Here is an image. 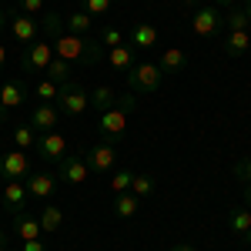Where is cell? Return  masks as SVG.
<instances>
[{"mask_svg": "<svg viewBox=\"0 0 251 251\" xmlns=\"http://www.w3.org/2000/svg\"><path fill=\"white\" fill-rule=\"evenodd\" d=\"M10 34H14V40H20L24 47L27 44H34L37 40V34H40V24L34 17H27V14H10Z\"/></svg>", "mask_w": 251, "mask_h": 251, "instance_id": "obj_11", "label": "cell"}, {"mask_svg": "<svg viewBox=\"0 0 251 251\" xmlns=\"http://www.w3.org/2000/svg\"><path fill=\"white\" fill-rule=\"evenodd\" d=\"M14 228H17V234L24 238V241H34V238H44V231H40V221H37V214H30L27 208L14 214Z\"/></svg>", "mask_w": 251, "mask_h": 251, "instance_id": "obj_14", "label": "cell"}, {"mask_svg": "<svg viewBox=\"0 0 251 251\" xmlns=\"http://www.w3.org/2000/svg\"><path fill=\"white\" fill-rule=\"evenodd\" d=\"M228 225H231L234 234H248V231H251V211H245V208H234V211L228 214Z\"/></svg>", "mask_w": 251, "mask_h": 251, "instance_id": "obj_28", "label": "cell"}, {"mask_svg": "<svg viewBox=\"0 0 251 251\" xmlns=\"http://www.w3.org/2000/svg\"><path fill=\"white\" fill-rule=\"evenodd\" d=\"M214 7H231V0H214Z\"/></svg>", "mask_w": 251, "mask_h": 251, "instance_id": "obj_43", "label": "cell"}, {"mask_svg": "<svg viewBox=\"0 0 251 251\" xmlns=\"http://www.w3.org/2000/svg\"><path fill=\"white\" fill-rule=\"evenodd\" d=\"M111 10V0H84V14H91V17H104Z\"/></svg>", "mask_w": 251, "mask_h": 251, "instance_id": "obj_32", "label": "cell"}, {"mask_svg": "<svg viewBox=\"0 0 251 251\" xmlns=\"http://www.w3.org/2000/svg\"><path fill=\"white\" fill-rule=\"evenodd\" d=\"M137 208H141V198L137 194H131V191H121V194H114V214L117 218H134L137 214Z\"/></svg>", "mask_w": 251, "mask_h": 251, "instance_id": "obj_22", "label": "cell"}, {"mask_svg": "<svg viewBox=\"0 0 251 251\" xmlns=\"http://www.w3.org/2000/svg\"><path fill=\"white\" fill-rule=\"evenodd\" d=\"M7 20H10V14H7V10H0V27H3Z\"/></svg>", "mask_w": 251, "mask_h": 251, "instance_id": "obj_42", "label": "cell"}, {"mask_svg": "<svg viewBox=\"0 0 251 251\" xmlns=\"http://www.w3.org/2000/svg\"><path fill=\"white\" fill-rule=\"evenodd\" d=\"M17 10L34 17V14H44V0H17Z\"/></svg>", "mask_w": 251, "mask_h": 251, "instance_id": "obj_36", "label": "cell"}, {"mask_svg": "<svg viewBox=\"0 0 251 251\" xmlns=\"http://www.w3.org/2000/svg\"><path fill=\"white\" fill-rule=\"evenodd\" d=\"M151 191H154V177H151V174H134V181H131V194L148 198Z\"/></svg>", "mask_w": 251, "mask_h": 251, "instance_id": "obj_30", "label": "cell"}, {"mask_svg": "<svg viewBox=\"0 0 251 251\" xmlns=\"http://www.w3.org/2000/svg\"><path fill=\"white\" fill-rule=\"evenodd\" d=\"M57 107H60V114H67V117H80L91 107V94L80 87L77 80H67V84L57 87Z\"/></svg>", "mask_w": 251, "mask_h": 251, "instance_id": "obj_4", "label": "cell"}, {"mask_svg": "<svg viewBox=\"0 0 251 251\" xmlns=\"http://www.w3.org/2000/svg\"><path fill=\"white\" fill-rule=\"evenodd\" d=\"M161 67L151 64V60H144V64H134L131 71H127V91L131 94H157V87H161Z\"/></svg>", "mask_w": 251, "mask_h": 251, "instance_id": "obj_3", "label": "cell"}, {"mask_svg": "<svg viewBox=\"0 0 251 251\" xmlns=\"http://www.w3.org/2000/svg\"><path fill=\"white\" fill-rule=\"evenodd\" d=\"M37 144V131L30 127V124H20V127H14V148H20V151H30Z\"/></svg>", "mask_w": 251, "mask_h": 251, "instance_id": "obj_27", "label": "cell"}, {"mask_svg": "<svg viewBox=\"0 0 251 251\" xmlns=\"http://www.w3.org/2000/svg\"><path fill=\"white\" fill-rule=\"evenodd\" d=\"M107 64H111L114 71H131V67H134V47H131V44L107 47Z\"/></svg>", "mask_w": 251, "mask_h": 251, "instance_id": "obj_17", "label": "cell"}, {"mask_svg": "<svg viewBox=\"0 0 251 251\" xmlns=\"http://www.w3.org/2000/svg\"><path fill=\"white\" fill-rule=\"evenodd\" d=\"M137 107V94H117V104L114 107H107V111H100L97 117V134L104 144H117L121 137L127 134V114Z\"/></svg>", "mask_w": 251, "mask_h": 251, "instance_id": "obj_1", "label": "cell"}, {"mask_svg": "<svg viewBox=\"0 0 251 251\" xmlns=\"http://www.w3.org/2000/svg\"><path fill=\"white\" fill-rule=\"evenodd\" d=\"M100 44H104V47H121V44H124V34H121L117 27H104V34H100Z\"/></svg>", "mask_w": 251, "mask_h": 251, "instance_id": "obj_34", "label": "cell"}, {"mask_svg": "<svg viewBox=\"0 0 251 251\" xmlns=\"http://www.w3.org/2000/svg\"><path fill=\"white\" fill-rule=\"evenodd\" d=\"M34 148L40 151V157H44V161H54V164H57L60 157L67 154V141H64V134H57V131H47V134H40Z\"/></svg>", "mask_w": 251, "mask_h": 251, "instance_id": "obj_12", "label": "cell"}, {"mask_svg": "<svg viewBox=\"0 0 251 251\" xmlns=\"http://www.w3.org/2000/svg\"><path fill=\"white\" fill-rule=\"evenodd\" d=\"M84 161H87V168L97 174H107L111 168L117 164V151H114V144H94L91 151H84Z\"/></svg>", "mask_w": 251, "mask_h": 251, "instance_id": "obj_9", "label": "cell"}, {"mask_svg": "<svg viewBox=\"0 0 251 251\" xmlns=\"http://www.w3.org/2000/svg\"><path fill=\"white\" fill-rule=\"evenodd\" d=\"M245 238H248V245H251V231H248V234H245Z\"/></svg>", "mask_w": 251, "mask_h": 251, "instance_id": "obj_47", "label": "cell"}, {"mask_svg": "<svg viewBox=\"0 0 251 251\" xmlns=\"http://www.w3.org/2000/svg\"><path fill=\"white\" fill-rule=\"evenodd\" d=\"M184 64H188V54H184L181 47H168V50L161 54V64H157V67H161V74H177Z\"/></svg>", "mask_w": 251, "mask_h": 251, "instance_id": "obj_23", "label": "cell"}, {"mask_svg": "<svg viewBox=\"0 0 251 251\" xmlns=\"http://www.w3.org/2000/svg\"><path fill=\"white\" fill-rule=\"evenodd\" d=\"M154 44H157V27L154 24H148V20L134 24V30H131V47H154Z\"/></svg>", "mask_w": 251, "mask_h": 251, "instance_id": "obj_21", "label": "cell"}, {"mask_svg": "<svg viewBox=\"0 0 251 251\" xmlns=\"http://www.w3.org/2000/svg\"><path fill=\"white\" fill-rule=\"evenodd\" d=\"M168 251H194V248H191V245H188V241H174V245H171V248H168Z\"/></svg>", "mask_w": 251, "mask_h": 251, "instance_id": "obj_38", "label": "cell"}, {"mask_svg": "<svg viewBox=\"0 0 251 251\" xmlns=\"http://www.w3.org/2000/svg\"><path fill=\"white\" fill-rule=\"evenodd\" d=\"M181 3H184V7H198V0H181Z\"/></svg>", "mask_w": 251, "mask_h": 251, "instance_id": "obj_46", "label": "cell"}, {"mask_svg": "<svg viewBox=\"0 0 251 251\" xmlns=\"http://www.w3.org/2000/svg\"><path fill=\"white\" fill-rule=\"evenodd\" d=\"M131 181H134V171H127V168H121V171H114L111 174V191L114 194H121V191H131Z\"/></svg>", "mask_w": 251, "mask_h": 251, "instance_id": "obj_29", "label": "cell"}, {"mask_svg": "<svg viewBox=\"0 0 251 251\" xmlns=\"http://www.w3.org/2000/svg\"><path fill=\"white\" fill-rule=\"evenodd\" d=\"M24 251H47V245L40 238H34V241H24Z\"/></svg>", "mask_w": 251, "mask_h": 251, "instance_id": "obj_37", "label": "cell"}, {"mask_svg": "<svg viewBox=\"0 0 251 251\" xmlns=\"http://www.w3.org/2000/svg\"><path fill=\"white\" fill-rule=\"evenodd\" d=\"M37 24H40V34H47L50 40H57L60 34H67V24H64V17H60L57 10H47Z\"/></svg>", "mask_w": 251, "mask_h": 251, "instance_id": "obj_24", "label": "cell"}, {"mask_svg": "<svg viewBox=\"0 0 251 251\" xmlns=\"http://www.w3.org/2000/svg\"><path fill=\"white\" fill-rule=\"evenodd\" d=\"M234 177H238L241 184H251V157H241V161L234 164Z\"/></svg>", "mask_w": 251, "mask_h": 251, "instance_id": "obj_35", "label": "cell"}, {"mask_svg": "<svg viewBox=\"0 0 251 251\" xmlns=\"http://www.w3.org/2000/svg\"><path fill=\"white\" fill-rule=\"evenodd\" d=\"M57 121H60V107H57V104H44V100H40L37 107L30 111V127H34L37 134L54 131V127H57Z\"/></svg>", "mask_w": 251, "mask_h": 251, "instance_id": "obj_10", "label": "cell"}, {"mask_svg": "<svg viewBox=\"0 0 251 251\" xmlns=\"http://www.w3.org/2000/svg\"><path fill=\"white\" fill-rule=\"evenodd\" d=\"M50 60H54V44H47V40H34V44L24 47V54H20V67H24L27 74H44Z\"/></svg>", "mask_w": 251, "mask_h": 251, "instance_id": "obj_5", "label": "cell"}, {"mask_svg": "<svg viewBox=\"0 0 251 251\" xmlns=\"http://www.w3.org/2000/svg\"><path fill=\"white\" fill-rule=\"evenodd\" d=\"M54 188H57V181H54V174H30V181H27V194H34V198H40V201H47L50 194H54Z\"/></svg>", "mask_w": 251, "mask_h": 251, "instance_id": "obj_15", "label": "cell"}, {"mask_svg": "<svg viewBox=\"0 0 251 251\" xmlns=\"http://www.w3.org/2000/svg\"><path fill=\"white\" fill-rule=\"evenodd\" d=\"M64 24H67V34H80V37H84V34L91 30L94 17H91V14H84V10H74V14H67V17H64Z\"/></svg>", "mask_w": 251, "mask_h": 251, "instance_id": "obj_26", "label": "cell"}, {"mask_svg": "<svg viewBox=\"0 0 251 251\" xmlns=\"http://www.w3.org/2000/svg\"><path fill=\"white\" fill-rule=\"evenodd\" d=\"M245 14H248V20H251V0H245Z\"/></svg>", "mask_w": 251, "mask_h": 251, "instance_id": "obj_44", "label": "cell"}, {"mask_svg": "<svg viewBox=\"0 0 251 251\" xmlns=\"http://www.w3.org/2000/svg\"><path fill=\"white\" fill-rule=\"evenodd\" d=\"M54 54L64 60H71V64H100L104 60V47L91 37H80V34H60L54 40Z\"/></svg>", "mask_w": 251, "mask_h": 251, "instance_id": "obj_2", "label": "cell"}, {"mask_svg": "<svg viewBox=\"0 0 251 251\" xmlns=\"http://www.w3.org/2000/svg\"><path fill=\"white\" fill-rule=\"evenodd\" d=\"M0 198H3V211L7 214L24 211V208H27V184H24V181H7Z\"/></svg>", "mask_w": 251, "mask_h": 251, "instance_id": "obj_13", "label": "cell"}, {"mask_svg": "<svg viewBox=\"0 0 251 251\" xmlns=\"http://www.w3.org/2000/svg\"><path fill=\"white\" fill-rule=\"evenodd\" d=\"M248 14H245V10H231V14H228V17H225V27H228V30H248Z\"/></svg>", "mask_w": 251, "mask_h": 251, "instance_id": "obj_31", "label": "cell"}, {"mask_svg": "<svg viewBox=\"0 0 251 251\" xmlns=\"http://www.w3.org/2000/svg\"><path fill=\"white\" fill-rule=\"evenodd\" d=\"M37 97L40 100H44V104H47V100H57V84H54V80H40L37 84Z\"/></svg>", "mask_w": 251, "mask_h": 251, "instance_id": "obj_33", "label": "cell"}, {"mask_svg": "<svg viewBox=\"0 0 251 251\" xmlns=\"http://www.w3.org/2000/svg\"><path fill=\"white\" fill-rule=\"evenodd\" d=\"M245 198H248V204H251V184H245Z\"/></svg>", "mask_w": 251, "mask_h": 251, "instance_id": "obj_45", "label": "cell"}, {"mask_svg": "<svg viewBox=\"0 0 251 251\" xmlns=\"http://www.w3.org/2000/svg\"><path fill=\"white\" fill-rule=\"evenodd\" d=\"M7 248V234H3V228H0V251Z\"/></svg>", "mask_w": 251, "mask_h": 251, "instance_id": "obj_41", "label": "cell"}, {"mask_svg": "<svg viewBox=\"0 0 251 251\" xmlns=\"http://www.w3.org/2000/svg\"><path fill=\"white\" fill-rule=\"evenodd\" d=\"M91 177V168H87V161L77 154H64L57 161V181H67V184H84Z\"/></svg>", "mask_w": 251, "mask_h": 251, "instance_id": "obj_7", "label": "cell"}, {"mask_svg": "<svg viewBox=\"0 0 251 251\" xmlns=\"http://www.w3.org/2000/svg\"><path fill=\"white\" fill-rule=\"evenodd\" d=\"M114 104H117L114 87L100 84V87H94V91H91V107H94V111H107V107H114Z\"/></svg>", "mask_w": 251, "mask_h": 251, "instance_id": "obj_25", "label": "cell"}, {"mask_svg": "<svg viewBox=\"0 0 251 251\" xmlns=\"http://www.w3.org/2000/svg\"><path fill=\"white\" fill-rule=\"evenodd\" d=\"M44 74H47V80H54V84L60 87V84H67V80H74V77H71V74H74V64L54 54V60L47 64V71H44Z\"/></svg>", "mask_w": 251, "mask_h": 251, "instance_id": "obj_18", "label": "cell"}, {"mask_svg": "<svg viewBox=\"0 0 251 251\" xmlns=\"http://www.w3.org/2000/svg\"><path fill=\"white\" fill-rule=\"evenodd\" d=\"M194 34L201 40H211L221 27H225V17H221V10L214 7V3H201L198 10H194V20H191Z\"/></svg>", "mask_w": 251, "mask_h": 251, "instance_id": "obj_6", "label": "cell"}, {"mask_svg": "<svg viewBox=\"0 0 251 251\" xmlns=\"http://www.w3.org/2000/svg\"><path fill=\"white\" fill-rule=\"evenodd\" d=\"M27 171H30L27 151L14 148V151L0 154V177H3V181H24V177H27Z\"/></svg>", "mask_w": 251, "mask_h": 251, "instance_id": "obj_8", "label": "cell"}, {"mask_svg": "<svg viewBox=\"0 0 251 251\" xmlns=\"http://www.w3.org/2000/svg\"><path fill=\"white\" fill-rule=\"evenodd\" d=\"M7 114H10V111H7V107H3V104H0V124H3V121H7Z\"/></svg>", "mask_w": 251, "mask_h": 251, "instance_id": "obj_39", "label": "cell"}, {"mask_svg": "<svg viewBox=\"0 0 251 251\" xmlns=\"http://www.w3.org/2000/svg\"><path fill=\"white\" fill-rule=\"evenodd\" d=\"M37 221H40V231L44 234H54V231H60V225H64V211L54 208V204H44L40 214H37Z\"/></svg>", "mask_w": 251, "mask_h": 251, "instance_id": "obj_20", "label": "cell"}, {"mask_svg": "<svg viewBox=\"0 0 251 251\" xmlns=\"http://www.w3.org/2000/svg\"><path fill=\"white\" fill-rule=\"evenodd\" d=\"M248 47H251L248 30H228V37H225V54H228V57H241V54H248Z\"/></svg>", "mask_w": 251, "mask_h": 251, "instance_id": "obj_19", "label": "cell"}, {"mask_svg": "<svg viewBox=\"0 0 251 251\" xmlns=\"http://www.w3.org/2000/svg\"><path fill=\"white\" fill-rule=\"evenodd\" d=\"M27 100V91H24V84L20 80H7V84H0V104L7 107V111H14Z\"/></svg>", "mask_w": 251, "mask_h": 251, "instance_id": "obj_16", "label": "cell"}, {"mask_svg": "<svg viewBox=\"0 0 251 251\" xmlns=\"http://www.w3.org/2000/svg\"><path fill=\"white\" fill-rule=\"evenodd\" d=\"M3 60H7V47L0 44V67H3Z\"/></svg>", "mask_w": 251, "mask_h": 251, "instance_id": "obj_40", "label": "cell"}]
</instances>
